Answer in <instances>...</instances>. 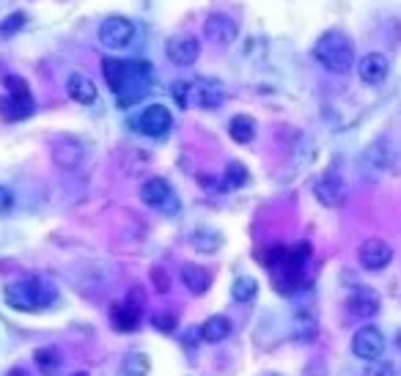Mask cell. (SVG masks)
<instances>
[{"label": "cell", "mask_w": 401, "mask_h": 376, "mask_svg": "<svg viewBox=\"0 0 401 376\" xmlns=\"http://www.w3.org/2000/svg\"><path fill=\"white\" fill-rule=\"evenodd\" d=\"M313 195L327 209H341L349 198V187L338 174H327L313 184Z\"/></svg>", "instance_id": "obj_8"}, {"label": "cell", "mask_w": 401, "mask_h": 376, "mask_svg": "<svg viewBox=\"0 0 401 376\" xmlns=\"http://www.w3.org/2000/svg\"><path fill=\"white\" fill-rule=\"evenodd\" d=\"M3 85L8 88V99H0V113L6 119H23L30 113V91L23 77H6Z\"/></svg>", "instance_id": "obj_6"}, {"label": "cell", "mask_w": 401, "mask_h": 376, "mask_svg": "<svg viewBox=\"0 0 401 376\" xmlns=\"http://www.w3.org/2000/svg\"><path fill=\"white\" fill-rule=\"evenodd\" d=\"M363 165H366V168H371L374 174H385V171H388V165H390L385 143H374V146H369L366 154H363Z\"/></svg>", "instance_id": "obj_22"}, {"label": "cell", "mask_w": 401, "mask_h": 376, "mask_svg": "<svg viewBox=\"0 0 401 376\" xmlns=\"http://www.w3.org/2000/svg\"><path fill=\"white\" fill-rule=\"evenodd\" d=\"M14 209V193L8 187H0V214H8Z\"/></svg>", "instance_id": "obj_32"}, {"label": "cell", "mask_w": 401, "mask_h": 376, "mask_svg": "<svg viewBox=\"0 0 401 376\" xmlns=\"http://www.w3.org/2000/svg\"><path fill=\"white\" fill-rule=\"evenodd\" d=\"M220 236L217 234H212V231H203V234H193V239H190V245L196 248V250L200 253H212V250H217L220 248Z\"/></svg>", "instance_id": "obj_27"}, {"label": "cell", "mask_w": 401, "mask_h": 376, "mask_svg": "<svg viewBox=\"0 0 401 376\" xmlns=\"http://www.w3.org/2000/svg\"><path fill=\"white\" fill-rule=\"evenodd\" d=\"M228 335H231V322L226 316H212L200 327V338L206 344H220V341H226Z\"/></svg>", "instance_id": "obj_20"}, {"label": "cell", "mask_w": 401, "mask_h": 376, "mask_svg": "<svg viewBox=\"0 0 401 376\" xmlns=\"http://www.w3.org/2000/svg\"><path fill=\"white\" fill-rule=\"evenodd\" d=\"M140 201L151 206V209H162V212H179V201H176L174 190H171V184L162 178V176H151L143 181V187H140Z\"/></svg>", "instance_id": "obj_5"}, {"label": "cell", "mask_w": 401, "mask_h": 376, "mask_svg": "<svg viewBox=\"0 0 401 376\" xmlns=\"http://www.w3.org/2000/svg\"><path fill=\"white\" fill-rule=\"evenodd\" d=\"M181 283L187 286V291L193 294H203L212 286V272L200 264H184L181 267Z\"/></svg>", "instance_id": "obj_19"}, {"label": "cell", "mask_w": 401, "mask_h": 376, "mask_svg": "<svg viewBox=\"0 0 401 376\" xmlns=\"http://www.w3.org/2000/svg\"><path fill=\"white\" fill-rule=\"evenodd\" d=\"M352 351H354V357L369 360V363L379 360L382 351H385V338H382V332L371 325L360 327V329L352 335Z\"/></svg>", "instance_id": "obj_10"}, {"label": "cell", "mask_w": 401, "mask_h": 376, "mask_svg": "<svg viewBox=\"0 0 401 376\" xmlns=\"http://www.w3.org/2000/svg\"><path fill=\"white\" fill-rule=\"evenodd\" d=\"M55 300H58L55 286L42 277H28L6 289V302L17 310H42V308H50Z\"/></svg>", "instance_id": "obj_3"}, {"label": "cell", "mask_w": 401, "mask_h": 376, "mask_svg": "<svg viewBox=\"0 0 401 376\" xmlns=\"http://www.w3.org/2000/svg\"><path fill=\"white\" fill-rule=\"evenodd\" d=\"M149 374V357L146 354H126L124 363H121V376H146Z\"/></svg>", "instance_id": "obj_24"}, {"label": "cell", "mask_w": 401, "mask_h": 376, "mask_svg": "<svg viewBox=\"0 0 401 376\" xmlns=\"http://www.w3.org/2000/svg\"><path fill=\"white\" fill-rule=\"evenodd\" d=\"M52 159H55V165H58V168H64V171L77 168V165L83 162V146L75 143L72 138H64V143H61V140L55 143V149H52Z\"/></svg>", "instance_id": "obj_17"}, {"label": "cell", "mask_w": 401, "mask_h": 376, "mask_svg": "<svg viewBox=\"0 0 401 376\" xmlns=\"http://www.w3.org/2000/svg\"><path fill=\"white\" fill-rule=\"evenodd\" d=\"M102 75L107 80L110 91H116L119 97L124 94L126 85L138 83V80H146L151 75L149 63H140V61H121V58H104L102 61Z\"/></svg>", "instance_id": "obj_4"}, {"label": "cell", "mask_w": 401, "mask_h": 376, "mask_svg": "<svg viewBox=\"0 0 401 376\" xmlns=\"http://www.w3.org/2000/svg\"><path fill=\"white\" fill-rule=\"evenodd\" d=\"M245 181H248V171H245V165H242V162H228V168H226V187L228 190L242 187Z\"/></svg>", "instance_id": "obj_28"}, {"label": "cell", "mask_w": 401, "mask_h": 376, "mask_svg": "<svg viewBox=\"0 0 401 376\" xmlns=\"http://www.w3.org/2000/svg\"><path fill=\"white\" fill-rule=\"evenodd\" d=\"M138 132L140 135H146V138H162V135H168L171 132V126H174V116H171V110L165 107V104H149L140 116H138Z\"/></svg>", "instance_id": "obj_7"}, {"label": "cell", "mask_w": 401, "mask_h": 376, "mask_svg": "<svg viewBox=\"0 0 401 376\" xmlns=\"http://www.w3.org/2000/svg\"><path fill=\"white\" fill-rule=\"evenodd\" d=\"M366 376H399V368L388 360H374V363H369Z\"/></svg>", "instance_id": "obj_29"}, {"label": "cell", "mask_w": 401, "mask_h": 376, "mask_svg": "<svg viewBox=\"0 0 401 376\" xmlns=\"http://www.w3.org/2000/svg\"><path fill=\"white\" fill-rule=\"evenodd\" d=\"M396 346L401 349V329H399V335H396Z\"/></svg>", "instance_id": "obj_34"}, {"label": "cell", "mask_w": 401, "mask_h": 376, "mask_svg": "<svg viewBox=\"0 0 401 376\" xmlns=\"http://www.w3.org/2000/svg\"><path fill=\"white\" fill-rule=\"evenodd\" d=\"M203 36L212 39L215 44H220V47H231V44L237 42V36H239V25H237L234 17L212 14V17H206V23H203Z\"/></svg>", "instance_id": "obj_12"}, {"label": "cell", "mask_w": 401, "mask_h": 376, "mask_svg": "<svg viewBox=\"0 0 401 376\" xmlns=\"http://www.w3.org/2000/svg\"><path fill=\"white\" fill-rule=\"evenodd\" d=\"M228 135H231L237 143L248 146L253 138H256V121H253L251 116L239 113V116H234V119L228 121Z\"/></svg>", "instance_id": "obj_21"}, {"label": "cell", "mask_w": 401, "mask_h": 376, "mask_svg": "<svg viewBox=\"0 0 401 376\" xmlns=\"http://www.w3.org/2000/svg\"><path fill=\"white\" fill-rule=\"evenodd\" d=\"M110 319H113V327L119 332H135L140 327V308L129 305V302H116L110 308Z\"/></svg>", "instance_id": "obj_16"}, {"label": "cell", "mask_w": 401, "mask_h": 376, "mask_svg": "<svg viewBox=\"0 0 401 376\" xmlns=\"http://www.w3.org/2000/svg\"><path fill=\"white\" fill-rule=\"evenodd\" d=\"M347 308H349L352 316H357V319H371V316L379 313V297L371 289H360V291H354L347 300Z\"/></svg>", "instance_id": "obj_15"}, {"label": "cell", "mask_w": 401, "mask_h": 376, "mask_svg": "<svg viewBox=\"0 0 401 376\" xmlns=\"http://www.w3.org/2000/svg\"><path fill=\"white\" fill-rule=\"evenodd\" d=\"M165 55H168V61L176 63V66H193L200 55L198 39H190V36L171 39V42L165 44Z\"/></svg>", "instance_id": "obj_13"}, {"label": "cell", "mask_w": 401, "mask_h": 376, "mask_svg": "<svg viewBox=\"0 0 401 376\" xmlns=\"http://www.w3.org/2000/svg\"><path fill=\"white\" fill-rule=\"evenodd\" d=\"M33 360H36V365H39L44 374H55V371H58V365H61V354H58V349H52V346L39 349L36 354H33Z\"/></svg>", "instance_id": "obj_25"}, {"label": "cell", "mask_w": 401, "mask_h": 376, "mask_svg": "<svg viewBox=\"0 0 401 376\" xmlns=\"http://www.w3.org/2000/svg\"><path fill=\"white\" fill-rule=\"evenodd\" d=\"M174 99L179 102V107H200V110H212L220 107L226 102V88L217 80H176L171 88Z\"/></svg>", "instance_id": "obj_2"}, {"label": "cell", "mask_w": 401, "mask_h": 376, "mask_svg": "<svg viewBox=\"0 0 401 376\" xmlns=\"http://www.w3.org/2000/svg\"><path fill=\"white\" fill-rule=\"evenodd\" d=\"M151 286H154V291H160V294H168V291H171V277H168V272H165L162 267H151Z\"/></svg>", "instance_id": "obj_30"}, {"label": "cell", "mask_w": 401, "mask_h": 376, "mask_svg": "<svg viewBox=\"0 0 401 376\" xmlns=\"http://www.w3.org/2000/svg\"><path fill=\"white\" fill-rule=\"evenodd\" d=\"M135 39V25L126 17H107L100 25V42L107 50H124Z\"/></svg>", "instance_id": "obj_9"}, {"label": "cell", "mask_w": 401, "mask_h": 376, "mask_svg": "<svg viewBox=\"0 0 401 376\" xmlns=\"http://www.w3.org/2000/svg\"><path fill=\"white\" fill-rule=\"evenodd\" d=\"M151 325L157 327V329H162V332H174L176 316L174 313H154V316H151Z\"/></svg>", "instance_id": "obj_31"}, {"label": "cell", "mask_w": 401, "mask_h": 376, "mask_svg": "<svg viewBox=\"0 0 401 376\" xmlns=\"http://www.w3.org/2000/svg\"><path fill=\"white\" fill-rule=\"evenodd\" d=\"M388 72H390V61L382 52H369V55H363L357 61V75L369 85H379L388 77Z\"/></svg>", "instance_id": "obj_14"}, {"label": "cell", "mask_w": 401, "mask_h": 376, "mask_svg": "<svg viewBox=\"0 0 401 376\" xmlns=\"http://www.w3.org/2000/svg\"><path fill=\"white\" fill-rule=\"evenodd\" d=\"M256 294H258V283L248 275L237 277L234 286H231V297L237 302H245V305H248V302L256 300Z\"/></svg>", "instance_id": "obj_23"}, {"label": "cell", "mask_w": 401, "mask_h": 376, "mask_svg": "<svg viewBox=\"0 0 401 376\" xmlns=\"http://www.w3.org/2000/svg\"><path fill=\"white\" fill-rule=\"evenodd\" d=\"M66 91H69V97L77 102V104H94L97 102V85L88 80L85 75H80V72H75V75H69V80H66Z\"/></svg>", "instance_id": "obj_18"}, {"label": "cell", "mask_w": 401, "mask_h": 376, "mask_svg": "<svg viewBox=\"0 0 401 376\" xmlns=\"http://www.w3.org/2000/svg\"><path fill=\"white\" fill-rule=\"evenodd\" d=\"M8 376H28V374L23 371V368H11V371H8Z\"/></svg>", "instance_id": "obj_33"}, {"label": "cell", "mask_w": 401, "mask_h": 376, "mask_svg": "<svg viewBox=\"0 0 401 376\" xmlns=\"http://www.w3.org/2000/svg\"><path fill=\"white\" fill-rule=\"evenodd\" d=\"M28 17L23 11H14V14H8L3 23H0V39H11L14 33H20L23 28H25Z\"/></svg>", "instance_id": "obj_26"}, {"label": "cell", "mask_w": 401, "mask_h": 376, "mask_svg": "<svg viewBox=\"0 0 401 376\" xmlns=\"http://www.w3.org/2000/svg\"><path fill=\"white\" fill-rule=\"evenodd\" d=\"M72 376H88V374H85V371H80V374H72Z\"/></svg>", "instance_id": "obj_35"}, {"label": "cell", "mask_w": 401, "mask_h": 376, "mask_svg": "<svg viewBox=\"0 0 401 376\" xmlns=\"http://www.w3.org/2000/svg\"><path fill=\"white\" fill-rule=\"evenodd\" d=\"M360 258V267L369 269V272H382L390 261H393V248L385 242V239H366L357 250Z\"/></svg>", "instance_id": "obj_11"}, {"label": "cell", "mask_w": 401, "mask_h": 376, "mask_svg": "<svg viewBox=\"0 0 401 376\" xmlns=\"http://www.w3.org/2000/svg\"><path fill=\"white\" fill-rule=\"evenodd\" d=\"M313 58H316V63L322 69L333 72V75H347L352 66H354V61H357L352 39L347 33H341V30H327V33H322L316 39V44H313Z\"/></svg>", "instance_id": "obj_1"}]
</instances>
